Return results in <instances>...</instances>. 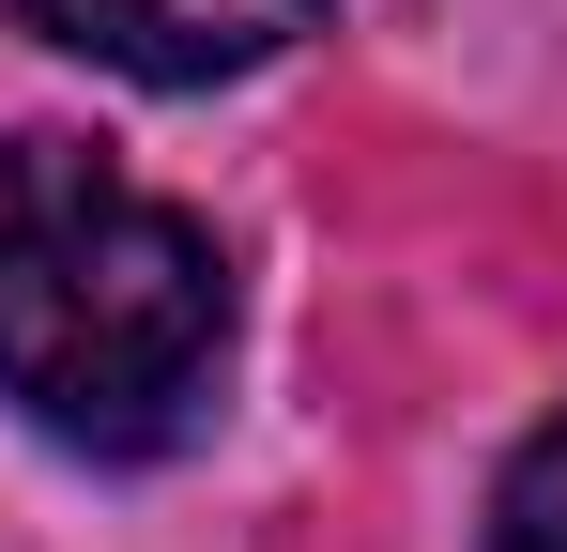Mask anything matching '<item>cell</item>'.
<instances>
[{
  "label": "cell",
  "mask_w": 567,
  "mask_h": 552,
  "mask_svg": "<svg viewBox=\"0 0 567 552\" xmlns=\"http://www.w3.org/2000/svg\"><path fill=\"white\" fill-rule=\"evenodd\" d=\"M230 246L93 139L0 154V399L78 460H154L215 415Z\"/></svg>",
  "instance_id": "cell-1"
},
{
  "label": "cell",
  "mask_w": 567,
  "mask_h": 552,
  "mask_svg": "<svg viewBox=\"0 0 567 552\" xmlns=\"http://www.w3.org/2000/svg\"><path fill=\"white\" fill-rule=\"evenodd\" d=\"M62 62H107L138 92H215V78H261L277 47L322 31V0H16Z\"/></svg>",
  "instance_id": "cell-2"
},
{
  "label": "cell",
  "mask_w": 567,
  "mask_h": 552,
  "mask_svg": "<svg viewBox=\"0 0 567 552\" xmlns=\"http://www.w3.org/2000/svg\"><path fill=\"white\" fill-rule=\"evenodd\" d=\"M475 552H567V415H537L491 476V538Z\"/></svg>",
  "instance_id": "cell-3"
}]
</instances>
